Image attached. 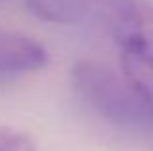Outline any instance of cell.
<instances>
[{"mask_svg":"<svg viewBox=\"0 0 153 151\" xmlns=\"http://www.w3.org/2000/svg\"><path fill=\"white\" fill-rule=\"evenodd\" d=\"M120 68L124 79L153 113V56L120 53Z\"/></svg>","mask_w":153,"mask_h":151,"instance_id":"cell-5","label":"cell"},{"mask_svg":"<svg viewBox=\"0 0 153 151\" xmlns=\"http://www.w3.org/2000/svg\"><path fill=\"white\" fill-rule=\"evenodd\" d=\"M120 53L153 56V4L149 0H89Z\"/></svg>","mask_w":153,"mask_h":151,"instance_id":"cell-2","label":"cell"},{"mask_svg":"<svg viewBox=\"0 0 153 151\" xmlns=\"http://www.w3.org/2000/svg\"><path fill=\"white\" fill-rule=\"evenodd\" d=\"M0 151H37V145L29 134L0 126Z\"/></svg>","mask_w":153,"mask_h":151,"instance_id":"cell-6","label":"cell"},{"mask_svg":"<svg viewBox=\"0 0 153 151\" xmlns=\"http://www.w3.org/2000/svg\"><path fill=\"white\" fill-rule=\"evenodd\" d=\"M89 0H25V8L41 21L72 25L85 18Z\"/></svg>","mask_w":153,"mask_h":151,"instance_id":"cell-4","label":"cell"},{"mask_svg":"<svg viewBox=\"0 0 153 151\" xmlns=\"http://www.w3.org/2000/svg\"><path fill=\"white\" fill-rule=\"evenodd\" d=\"M49 54L35 39L0 29V83L45 68Z\"/></svg>","mask_w":153,"mask_h":151,"instance_id":"cell-3","label":"cell"},{"mask_svg":"<svg viewBox=\"0 0 153 151\" xmlns=\"http://www.w3.org/2000/svg\"><path fill=\"white\" fill-rule=\"evenodd\" d=\"M72 87L93 113L116 126L140 128L153 124V113L143 105L124 76L93 60L72 66Z\"/></svg>","mask_w":153,"mask_h":151,"instance_id":"cell-1","label":"cell"}]
</instances>
